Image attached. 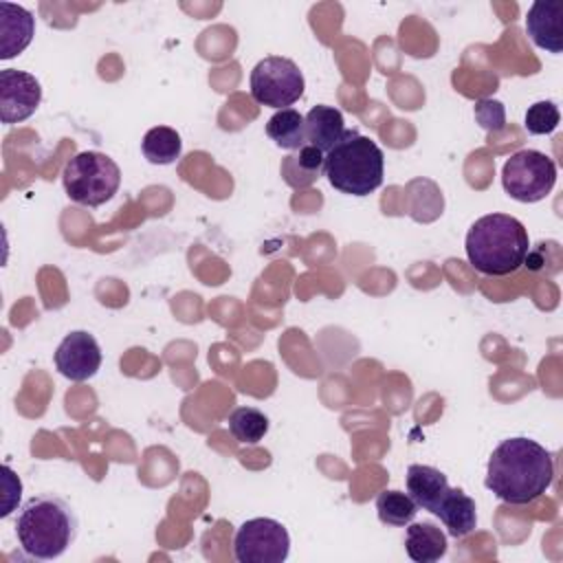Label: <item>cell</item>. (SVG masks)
Segmentation results:
<instances>
[{"label": "cell", "mask_w": 563, "mask_h": 563, "mask_svg": "<svg viewBox=\"0 0 563 563\" xmlns=\"http://www.w3.org/2000/svg\"><path fill=\"white\" fill-rule=\"evenodd\" d=\"M554 479V457L530 438H508L495 446L486 466V488L501 501L523 506L539 499Z\"/></svg>", "instance_id": "6da1fadb"}, {"label": "cell", "mask_w": 563, "mask_h": 563, "mask_svg": "<svg viewBox=\"0 0 563 563\" xmlns=\"http://www.w3.org/2000/svg\"><path fill=\"white\" fill-rule=\"evenodd\" d=\"M77 515L57 495H35L24 501L15 519V537L24 554L37 561L59 559L77 537Z\"/></svg>", "instance_id": "7a4b0ae2"}, {"label": "cell", "mask_w": 563, "mask_h": 563, "mask_svg": "<svg viewBox=\"0 0 563 563\" xmlns=\"http://www.w3.org/2000/svg\"><path fill=\"white\" fill-rule=\"evenodd\" d=\"M530 249L526 227L508 213H486L466 233V257L475 271L493 277L523 266Z\"/></svg>", "instance_id": "3957f363"}, {"label": "cell", "mask_w": 563, "mask_h": 563, "mask_svg": "<svg viewBox=\"0 0 563 563\" xmlns=\"http://www.w3.org/2000/svg\"><path fill=\"white\" fill-rule=\"evenodd\" d=\"M323 176L341 194L369 196L383 185V150L356 130H345L341 141L325 154Z\"/></svg>", "instance_id": "277c9868"}, {"label": "cell", "mask_w": 563, "mask_h": 563, "mask_svg": "<svg viewBox=\"0 0 563 563\" xmlns=\"http://www.w3.org/2000/svg\"><path fill=\"white\" fill-rule=\"evenodd\" d=\"M66 196L84 207H99L108 202L121 185L119 165L103 152H79L62 172Z\"/></svg>", "instance_id": "5b68a950"}, {"label": "cell", "mask_w": 563, "mask_h": 563, "mask_svg": "<svg viewBox=\"0 0 563 563\" xmlns=\"http://www.w3.org/2000/svg\"><path fill=\"white\" fill-rule=\"evenodd\" d=\"M556 183L554 161L539 150H519L501 167L504 191L519 202L543 200Z\"/></svg>", "instance_id": "8992f818"}, {"label": "cell", "mask_w": 563, "mask_h": 563, "mask_svg": "<svg viewBox=\"0 0 563 563\" xmlns=\"http://www.w3.org/2000/svg\"><path fill=\"white\" fill-rule=\"evenodd\" d=\"M306 81L299 66L282 55L260 59L251 70V97L268 108H290L303 95Z\"/></svg>", "instance_id": "52a82bcc"}, {"label": "cell", "mask_w": 563, "mask_h": 563, "mask_svg": "<svg viewBox=\"0 0 563 563\" xmlns=\"http://www.w3.org/2000/svg\"><path fill=\"white\" fill-rule=\"evenodd\" d=\"M290 552L288 530L268 517L244 521L233 537V556L238 563H282Z\"/></svg>", "instance_id": "ba28073f"}, {"label": "cell", "mask_w": 563, "mask_h": 563, "mask_svg": "<svg viewBox=\"0 0 563 563\" xmlns=\"http://www.w3.org/2000/svg\"><path fill=\"white\" fill-rule=\"evenodd\" d=\"M42 101L40 81L24 70H0V119L2 123H20L29 119Z\"/></svg>", "instance_id": "9c48e42d"}, {"label": "cell", "mask_w": 563, "mask_h": 563, "mask_svg": "<svg viewBox=\"0 0 563 563\" xmlns=\"http://www.w3.org/2000/svg\"><path fill=\"white\" fill-rule=\"evenodd\" d=\"M101 347L92 334L86 330H73L62 339L55 350V367L62 376L75 383L92 378L101 367Z\"/></svg>", "instance_id": "30bf717a"}, {"label": "cell", "mask_w": 563, "mask_h": 563, "mask_svg": "<svg viewBox=\"0 0 563 563\" xmlns=\"http://www.w3.org/2000/svg\"><path fill=\"white\" fill-rule=\"evenodd\" d=\"M563 4L556 0H539L528 9L526 33L530 40L550 53L563 51Z\"/></svg>", "instance_id": "8fae6325"}, {"label": "cell", "mask_w": 563, "mask_h": 563, "mask_svg": "<svg viewBox=\"0 0 563 563\" xmlns=\"http://www.w3.org/2000/svg\"><path fill=\"white\" fill-rule=\"evenodd\" d=\"M35 35V18L29 9L11 2H0V57L20 55Z\"/></svg>", "instance_id": "7c38bea8"}, {"label": "cell", "mask_w": 563, "mask_h": 563, "mask_svg": "<svg viewBox=\"0 0 563 563\" xmlns=\"http://www.w3.org/2000/svg\"><path fill=\"white\" fill-rule=\"evenodd\" d=\"M433 515L446 526L453 539H464L477 526L475 501L462 488L449 486L446 493L440 497L438 506L433 508Z\"/></svg>", "instance_id": "4fadbf2b"}, {"label": "cell", "mask_w": 563, "mask_h": 563, "mask_svg": "<svg viewBox=\"0 0 563 563\" xmlns=\"http://www.w3.org/2000/svg\"><path fill=\"white\" fill-rule=\"evenodd\" d=\"M306 119V141L328 154L345 134L343 112L334 106H314L308 110Z\"/></svg>", "instance_id": "5bb4252c"}, {"label": "cell", "mask_w": 563, "mask_h": 563, "mask_svg": "<svg viewBox=\"0 0 563 563\" xmlns=\"http://www.w3.org/2000/svg\"><path fill=\"white\" fill-rule=\"evenodd\" d=\"M407 493L418 508L433 512L440 497L449 488V479L440 468L427 464H411L407 468Z\"/></svg>", "instance_id": "9a60e30c"}, {"label": "cell", "mask_w": 563, "mask_h": 563, "mask_svg": "<svg viewBox=\"0 0 563 563\" xmlns=\"http://www.w3.org/2000/svg\"><path fill=\"white\" fill-rule=\"evenodd\" d=\"M446 534L431 521L407 523L405 550L407 556L416 563H433L446 554Z\"/></svg>", "instance_id": "2e32d148"}, {"label": "cell", "mask_w": 563, "mask_h": 563, "mask_svg": "<svg viewBox=\"0 0 563 563\" xmlns=\"http://www.w3.org/2000/svg\"><path fill=\"white\" fill-rule=\"evenodd\" d=\"M325 154L314 145H303L297 154H290L282 163V176L290 187H308L312 185L323 172Z\"/></svg>", "instance_id": "e0dca14e"}, {"label": "cell", "mask_w": 563, "mask_h": 563, "mask_svg": "<svg viewBox=\"0 0 563 563\" xmlns=\"http://www.w3.org/2000/svg\"><path fill=\"white\" fill-rule=\"evenodd\" d=\"M266 134L282 150L295 152L308 143L306 141V119L295 108L277 110L266 123Z\"/></svg>", "instance_id": "ac0fdd59"}, {"label": "cell", "mask_w": 563, "mask_h": 563, "mask_svg": "<svg viewBox=\"0 0 563 563\" xmlns=\"http://www.w3.org/2000/svg\"><path fill=\"white\" fill-rule=\"evenodd\" d=\"M141 150L152 165H169L180 156L183 141L174 128L156 125L145 132L141 141Z\"/></svg>", "instance_id": "d6986e66"}, {"label": "cell", "mask_w": 563, "mask_h": 563, "mask_svg": "<svg viewBox=\"0 0 563 563\" xmlns=\"http://www.w3.org/2000/svg\"><path fill=\"white\" fill-rule=\"evenodd\" d=\"M376 512L378 519L387 526H407L418 515L416 501L409 497V493L402 490H383L376 497Z\"/></svg>", "instance_id": "ffe728a7"}, {"label": "cell", "mask_w": 563, "mask_h": 563, "mask_svg": "<svg viewBox=\"0 0 563 563\" xmlns=\"http://www.w3.org/2000/svg\"><path fill=\"white\" fill-rule=\"evenodd\" d=\"M229 431L240 444H257L268 433V418L255 407H238L229 413Z\"/></svg>", "instance_id": "44dd1931"}, {"label": "cell", "mask_w": 563, "mask_h": 563, "mask_svg": "<svg viewBox=\"0 0 563 563\" xmlns=\"http://www.w3.org/2000/svg\"><path fill=\"white\" fill-rule=\"evenodd\" d=\"M559 121H561V114L554 101H537L526 110L523 128L530 134H550L556 130Z\"/></svg>", "instance_id": "7402d4cb"}, {"label": "cell", "mask_w": 563, "mask_h": 563, "mask_svg": "<svg viewBox=\"0 0 563 563\" xmlns=\"http://www.w3.org/2000/svg\"><path fill=\"white\" fill-rule=\"evenodd\" d=\"M475 117L479 119V123L486 128V130H499L504 128V108L499 101H490V99H484L475 106Z\"/></svg>", "instance_id": "603a6c76"}, {"label": "cell", "mask_w": 563, "mask_h": 563, "mask_svg": "<svg viewBox=\"0 0 563 563\" xmlns=\"http://www.w3.org/2000/svg\"><path fill=\"white\" fill-rule=\"evenodd\" d=\"M2 471H4V490H7V499H4V508H2L0 517H7V515L13 510V506L18 504V499H20L22 484H20L18 475L11 471V466H4Z\"/></svg>", "instance_id": "cb8c5ba5"}]
</instances>
